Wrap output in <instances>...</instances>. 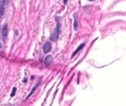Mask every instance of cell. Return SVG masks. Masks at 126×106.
<instances>
[{
	"mask_svg": "<svg viewBox=\"0 0 126 106\" xmlns=\"http://www.w3.org/2000/svg\"><path fill=\"white\" fill-rule=\"evenodd\" d=\"M16 91V88H14V89H13V92H12V94H11V97H13V95H15Z\"/></svg>",
	"mask_w": 126,
	"mask_h": 106,
	"instance_id": "9c48e42d",
	"label": "cell"
},
{
	"mask_svg": "<svg viewBox=\"0 0 126 106\" xmlns=\"http://www.w3.org/2000/svg\"><path fill=\"white\" fill-rule=\"evenodd\" d=\"M7 2V0H0V7H4Z\"/></svg>",
	"mask_w": 126,
	"mask_h": 106,
	"instance_id": "52a82bcc",
	"label": "cell"
},
{
	"mask_svg": "<svg viewBox=\"0 0 126 106\" xmlns=\"http://www.w3.org/2000/svg\"><path fill=\"white\" fill-rule=\"evenodd\" d=\"M66 0H64V4H66Z\"/></svg>",
	"mask_w": 126,
	"mask_h": 106,
	"instance_id": "30bf717a",
	"label": "cell"
},
{
	"mask_svg": "<svg viewBox=\"0 0 126 106\" xmlns=\"http://www.w3.org/2000/svg\"><path fill=\"white\" fill-rule=\"evenodd\" d=\"M51 48H52L51 44H50L49 42H46V43L44 44V48H43L44 52L45 53H49V52L51 51Z\"/></svg>",
	"mask_w": 126,
	"mask_h": 106,
	"instance_id": "6da1fadb",
	"label": "cell"
},
{
	"mask_svg": "<svg viewBox=\"0 0 126 106\" xmlns=\"http://www.w3.org/2000/svg\"><path fill=\"white\" fill-rule=\"evenodd\" d=\"M8 33V29H7V24H4L3 28H2V37H6Z\"/></svg>",
	"mask_w": 126,
	"mask_h": 106,
	"instance_id": "7a4b0ae2",
	"label": "cell"
},
{
	"mask_svg": "<svg viewBox=\"0 0 126 106\" xmlns=\"http://www.w3.org/2000/svg\"><path fill=\"white\" fill-rule=\"evenodd\" d=\"M83 46H84V44H83H83H81V45H80V46H79V47H78V48H77V50H76V51H75V53H74L72 54V57H73L74 56H75V54H76V53H78V52L79 51H80V50H81V49H82V48H83Z\"/></svg>",
	"mask_w": 126,
	"mask_h": 106,
	"instance_id": "8992f818",
	"label": "cell"
},
{
	"mask_svg": "<svg viewBox=\"0 0 126 106\" xmlns=\"http://www.w3.org/2000/svg\"><path fill=\"white\" fill-rule=\"evenodd\" d=\"M3 14H4V7H0V18L2 16Z\"/></svg>",
	"mask_w": 126,
	"mask_h": 106,
	"instance_id": "ba28073f",
	"label": "cell"
},
{
	"mask_svg": "<svg viewBox=\"0 0 126 106\" xmlns=\"http://www.w3.org/2000/svg\"><path fill=\"white\" fill-rule=\"evenodd\" d=\"M38 85H39V84H36V85H35V86H34V88H33V89H32V91L30 92V95H28V96L27 97V98H26V100H27V99H29V98H30V97H31V95H33V93H34V92H35V90H36V88H37V86H38Z\"/></svg>",
	"mask_w": 126,
	"mask_h": 106,
	"instance_id": "5b68a950",
	"label": "cell"
},
{
	"mask_svg": "<svg viewBox=\"0 0 126 106\" xmlns=\"http://www.w3.org/2000/svg\"><path fill=\"white\" fill-rule=\"evenodd\" d=\"M58 31H59V25H58V28H57L56 31L55 32V33L51 37V39L53 41H55V40H56L58 39Z\"/></svg>",
	"mask_w": 126,
	"mask_h": 106,
	"instance_id": "3957f363",
	"label": "cell"
},
{
	"mask_svg": "<svg viewBox=\"0 0 126 106\" xmlns=\"http://www.w3.org/2000/svg\"><path fill=\"white\" fill-rule=\"evenodd\" d=\"M89 1H94V0H89Z\"/></svg>",
	"mask_w": 126,
	"mask_h": 106,
	"instance_id": "8fae6325",
	"label": "cell"
},
{
	"mask_svg": "<svg viewBox=\"0 0 126 106\" xmlns=\"http://www.w3.org/2000/svg\"><path fill=\"white\" fill-rule=\"evenodd\" d=\"M52 62V56H47L46 57L45 60H44V63L46 64H49Z\"/></svg>",
	"mask_w": 126,
	"mask_h": 106,
	"instance_id": "277c9868",
	"label": "cell"
}]
</instances>
